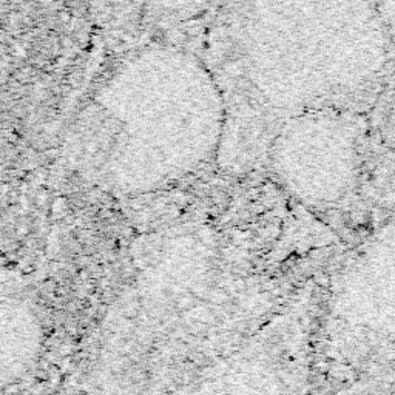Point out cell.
<instances>
[{"label": "cell", "instance_id": "6da1fadb", "mask_svg": "<svg viewBox=\"0 0 395 395\" xmlns=\"http://www.w3.org/2000/svg\"><path fill=\"white\" fill-rule=\"evenodd\" d=\"M233 51L241 99L218 152L232 167L269 158L292 117L353 111L395 56L373 0H241Z\"/></svg>", "mask_w": 395, "mask_h": 395}, {"label": "cell", "instance_id": "7a4b0ae2", "mask_svg": "<svg viewBox=\"0 0 395 395\" xmlns=\"http://www.w3.org/2000/svg\"><path fill=\"white\" fill-rule=\"evenodd\" d=\"M225 99L192 54L150 48L96 94L68 139V156L108 192H152L193 173L219 152Z\"/></svg>", "mask_w": 395, "mask_h": 395}, {"label": "cell", "instance_id": "3957f363", "mask_svg": "<svg viewBox=\"0 0 395 395\" xmlns=\"http://www.w3.org/2000/svg\"><path fill=\"white\" fill-rule=\"evenodd\" d=\"M222 290L198 242L170 247L142 270L102 327L94 360L100 395H176L210 369Z\"/></svg>", "mask_w": 395, "mask_h": 395}, {"label": "cell", "instance_id": "277c9868", "mask_svg": "<svg viewBox=\"0 0 395 395\" xmlns=\"http://www.w3.org/2000/svg\"><path fill=\"white\" fill-rule=\"evenodd\" d=\"M297 372L284 364L264 341H252L244 349L207 369L176 395H295L300 386Z\"/></svg>", "mask_w": 395, "mask_h": 395}, {"label": "cell", "instance_id": "5b68a950", "mask_svg": "<svg viewBox=\"0 0 395 395\" xmlns=\"http://www.w3.org/2000/svg\"><path fill=\"white\" fill-rule=\"evenodd\" d=\"M42 347L39 312L22 300H0V390L27 375Z\"/></svg>", "mask_w": 395, "mask_h": 395}, {"label": "cell", "instance_id": "8992f818", "mask_svg": "<svg viewBox=\"0 0 395 395\" xmlns=\"http://www.w3.org/2000/svg\"><path fill=\"white\" fill-rule=\"evenodd\" d=\"M156 2L172 14L182 13H196L210 5L213 0H156Z\"/></svg>", "mask_w": 395, "mask_h": 395}, {"label": "cell", "instance_id": "52a82bcc", "mask_svg": "<svg viewBox=\"0 0 395 395\" xmlns=\"http://www.w3.org/2000/svg\"><path fill=\"white\" fill-rule=\"evenodd\" d=\"M373 5L395 48V0H373Z\"/></svg>", "mask_w": 395, "mask_h": 395}]
</instances>
